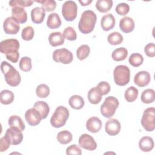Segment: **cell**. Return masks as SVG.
<instances>
[{"instance_id": "6da1fadb", "label": "cell", "mask_w": 155, "mask_h": 155, "mask_svg": "<svg viewBox=\"0 0 155 155\" xmlns=\"http://www.w3.org/2000/svg\"><path fill=\"white\" fill-rule=\"evenodd\" d=\"M97 16L93 11L91 10L84 11L81 15L78 24L79 31L83 34L91 33L94 28Z\"/></svg>"}, {"instance_id": "7a4b0ae2", "label": "cell", "mask_w": 155, "mask_h": 155, "mask_svg": "<svg viewBox=\"0 0 155 155\" xmlns=\"http://www.w3.org/2000/svg\"><path fill=\"white\" fill-rule=\"evenodd\" d=\"M1 69L4 76L5 82L12 87L18 86L21 81V75L11 64L6 61H2L1 64Z\"/></svg>"}, {"instance_id": "3957f363", "label": "cell", "mask_w": 155, "mask_h": 155, "mask_svg": "<svg viewBox=\"0 0 155 155\" xmlns=\"http://www.w3.org/2000/svg\"><path fill=\"white\" fill-rule=\"evenodd\" d=\"M68 117V110L64 106H59L50 119V124L54 128H60L66 124Z\"/></svg>"}, {"instance_id": "277c9868", "label": "cell", "mask_w": 155, "mask_h": 155, "mask_svg": "<svg viewBox=\"0 0 155 155\" xmlns=\"http://www.w3.org/2000/svg\"><path fill=\"white\" fill-rule=\"evenodd\" d=\"M113 78L116 84L119 86H124L128 84L130 80V70L124 65H119L115 67L113 71Z\"/></svg>"}, {"instance_id": "5b68a950", "label": "cell", "mask_w": 155, "mask_h": 155, "mask_svg": "<svg viewBox=\"0 0 155 155\" xmlns=\"http://www.w3.org/2000/svg\"><path fill=\"white\" fill-rule=\"evenodd\" d=\"M119 104V101L115 97L111 96L107 97L101 106V113L104 117L110 118L114 114Z\"/></svg>"}, {"instance_id": "8992f818", "label": "cell", "mask_w": 155, "mask_h": 155, "mask_svg": "<svg viewBox=\"0 0 155 155\" xmlns=\"http://www.w3.org/2000/svg\"><path fill=\"white\" fill-rule=\"evenodd\" d=\"M141 124L147 131H153L155 128V109L154 107L147 108L143 113Z\"/></svg>"}, {"instance_id": "52a82bcc", "label": "cell", "mask_w": 155, "mask_h": 155, "mask_svg": "<svg viewBox=\"0 0 155 155\" xmlns=\"http://www.w3.org/2000/svg\"><path fill=\"white\" fill-rule=\"evenodd\" d=\"M78 13V6L74 1H67L62 6V15L67 21H73Z\"/></svg>"}, {"instance_id": "ba28073f", "label": "cell", "mask_w": 155, "mask_h": 155, "mask_svg": "<svg viewBox=\"0 0 155 155\" xmlns=\"http://www.w3.org/2000/svg\"><path fill=\"white\" fill-rule=\"evenodd\" d=\"M53 59L56 62L64 64L71 63L73 59L72 53L65 48L55 50L53 53Z\"/></svg>"}, {"instance_id": "9c48e42d", "label": "cell", "mask_w": 155, "mask_h": 155, "mask_svg": "<svg viewBox=\"0 0 155 155\" xmlns=\"http://www.w3.org/2000/svg\"><path fill=\"white\" fill-rule=\"evenodd\" d=\"M25 119L30 126L38 125L42 119L41 113L35 108L27 110L25 113Z\"/></svg>"}, {"instance_id": "30bf717a", "label": "cell", "mask_w": 155, "mask_h": 155, "mask_svg": "<svg viewBox=\"0 0 155 155\" xmlns=\"http://www.w3.org/2000/svg\"><path fill=\"white\" fill-rule=\"evenodd\" d=\"M19 42L16 39H7L2 41L0 43V51L3 54L8 52L18 50L19 48Z\"/></svg>"}, {"instance_id": "8fae6325", "label": "cell", "mask_w": 155, "mask_h": 155, "mask_svg": "<svg viewBox=\"0 0 155 155\" xmlns=\"http://www.w3.org/2000/svg\"><path fill=\"white\" fill-rule=\"evenodd\" d=\"M79 145L84 149L93 151L97 148V143L94 138L88 134H83L79 138Z\"/></svg>"}, {"instance_id": "7c38bea8", "label": "cell", "mask_w": 155, "mask_h": 155, "mask_svg": "<svg viewBox=\"0 0 155 155\" xmlns=\"http://www.w3.org/2000/svg\"><path fill=\"white\" fill-rule=\"evenodd\" d=\"M5 134L8 136L11 141V144L13 145L21 143L23 139L22 131L16 127H10V128L7 130Z\"/></svg>"}, {"instance_id": "4fadbf2b", "label": "cell", "mask_w": 155, "mask_h": 155, "mask_svg": "<svg viewBox=\"0 0 155 155\" xmlns=\"http://www.w3.org/2000/svg\"><path fill=\"white\" fill-rule=\"evenodd\" d=\"M3 28L6 34L16 35L19 30L20 25L12 17H8L4 21Z\"/></svg>"}, {"instance_id": "5bb4252c", "label": "cell", "mask_w": 155, "mask_h": 155, "mask_svg": "<svg viewBox=\"0 0 155 155\" xmlns=\"http://www.w3.org/2000/svg\"><path fill=\"white\" fill-rule=\"evenodd\" d=\"M120 124L116 119H110L107 120L105 125V132L110 136L117 135L120 130Z\"/></svg>"}, {"instance_id": "9a60e30c", "label": "cell", "mask_w": 155, "mask_h": 155, "mask_svg": "<svg viewBox=\"0 0 155 155\" xmlns=\"http://www.w3.org/2000/svg\"><path fill=\"white\" fill-rule=\"evenodd\" d=\"M150 74L147 71H139L136 74L134 78V84L140 87L147 86L150 82Z\"/></svg>"}, {"instance_id": "2e32d148", "label": "cell", "mask_w": 155, "mask_h": 155, "mask_svg": "<svg viewBox=\"0 0 155 155\" xmlns=\"http://www.w3.org/2000/svg\"><path fill=\"white\" fill-rule=\"evenodd\" d=\"M12 18L19 24H24L27 21V14L23 7H14L12 9Z\"/></svg>"}, {"instance_id": "e0dca14e", "label": "cell", "mask_w": 155, "mask_h": 155, "mask_svg": "<svg viewBox=\"0 0 155 155\" xmlns=\"http://www.w3.org/2000/svg\"><path fill=\"white\" fill-rule=\"evenodd\" d=\"M102 121L97 117H90L86 122L87 130L93 133L98 132L102 128Z\"/></svg>"}, {"instance_id": "ac0fdd59", "label": "cell", "mask_w": 155, "mask_h": 155, "mask_svg": "<svg viewBox=\"0 0 155 155\" xmlns=\"http://www.w3.org/2000/svg\"><path fill=\"white\" fill-rule=\"evenodd\" d=\"M134 25L133 19L128 16L122 18L119 21V27L120 30L125 33H128L133 31Z\"/></svg>"}, {"instance_id": "d6986e66", "label": "cell", "mask_w": 155, "mask_h": 155, "mask_svg": "<svg viewBox=\"0 0 155 155\" xmlns=\"http://www.w3.org/2000/svg\"><path fill=\"white\" fill-rule=\"evenodd\" d=\"M116 20L111 13L102 16L101 21V25L104 31H109L113 28L115 25Z\"/></svg>"}, {"instance_id": "ffe728a7", "label": "cell", "mask_w": 155, "mask_h": 155, "mask_svg": "<svg viewBox=\"0 0 155 155\" xmlns=\"http://www.w3.org/2000/svg\"><path fill=\"white\" fill-rule=\"evenodd\" d=\"M45 16V12L42 8L36 7L33 8L31 11V21L35 24H41L43 22Z\"/></svg>"}, {"instance_id": "44dd1931", "label": "cell", "mask_w": 155, "mask_h": 155, "mask_svg": "<svg viewBox=\"0 0 155 155\" xmlns=\"http://www.w3.org/2000/svg\"><path fill=\"white\" fill-rule=\"evenodd\" d=\"M153 139L149 136H144L139 142V147L143 152H149L154 148Z\"/></svg>"}, {"instance_id": "7402d4cb", "label": "cell", "mask_w": 155, "mask_h": 155, "mask_svg": "<svg viewBox=\"0 0 155 155\" xmlns=\"http://www.w3.org/2000/svg\"><path fill=\"white\" fill-rule=\"evenodd\" d=\"M61 20L59 15L56 13H52L48 16L47 25L50 29H56L61 25Z\"/></svg>"}, {"instance_id": "603a6c76", "label": "cell", "mask_w": 155, "mask_h": 155, "mask_svg": "<svg viewBox=\"0 0 155 155\" xmlns=\"http://www.w3.org/2000/svg\"><path fill=\"white\" fill-rule=\"evenodd\" d=\"M64 37L59 31L51 33L48 37L50 44L53 47L61 45L64 43Z\"/></svg>"}, {"instance_id": "cb8c5ba5", "label": "cell", "mask_w": 155, "mask_h": 155, "mask_svg": "<svg viewBox=\"0 0 155 155\" xmlns=\"http://www.w3.org/2000/svg\"><path fill=\"white\" fill-rule=\"evenodd\" d=\"M33 107L39 111L42 119L47 118L50 112V108L47 103L44 101H37L34 104Z\"/></svg>"}, {"instance_id": "d4e9b609", "label": "cell", "mask_w": 155, "mask_h": 155, "mask_svg": "<svg viewBox=\"0 0 155 155\" xmlns=\"http://www.w3.org/2000/svg\"><path fill=\"white\" fill-rule=\"evenodd\" d=\"M68 103L72 108L75 110H80L84 107L85 102L82 97L79 95L75 94L70 97Z\"/></svg>"}, {"instance_id": "484cf974", "label": "cell", "mask_w": 155, "mask_h": 155, "mask_svg": "<svg viewBox=\"0 0 155 155\" xmlns=\"http://www.w3.org/2000/svg\"><path fill=\"white\" fill-rule=\"evenodd\" d=\"M113 2L112 0H97L96 2V8L102 13H106L112 8Z\"/></svg>"}, {"instance_id": "4316f807", "label": "cell", "mask_w": 155, "mask_h": 155, "mask_svg": "<svg viewBox=\"0 0 155 155\" xmlns=\"http://www.w3.org/2000/svg\"><path fill=\"white\" fill-rule=\"evenodd\" d=\"M128 56V50L124 47H119L115 49L112 54L111 57L115 61H122L125 60Z\"/></svg>"}, {"instance_id": "83f0119b", "label": "cell", "mask_w": 155, "mask_h": 155, "mask_svg": "<svg viewBox=\"0 0 155 155\" xmlns=\"http://www.w3.org/2000/svg\"><path fill=\"white\" fill-rule=\"evenodd\" d=\"M8 125L10 127L18 128L22 131L24 130L25 127V124L23 122L22 119L17 115L11 116L8 118Z\"/></svg>"}, {"instance_id": "f1b7e54d", "label": "cell", "mask_w": 155, "mask_h": 155, "mask_svg": "<svg viewBox=\"0 0 155 155\" xmlns=\"http://www.w3.org/2000/svg\"><path fill=\"white\" fill-rule=\"evenodd\" d=\"M102 97V96L96 87L91 88L88 93V99L89 102L92 104H99L101 102Z\"/></svg>"}, {"instance_id": "f546056e", "label": "cell", "mask_w": 155, "mask_h": 155, "mask_svg": "<svg viewBox=\"0 0 155 155\" xmlns=\"http://www.w3.org/2000/svg\"><path fill=\"white\" fill-rule=\"evenodd\" d=\"M141 101L145 104H150L155 100V92L153 89L148 88L143 91L140 97Z\"/></svg>"}, {"instance_id": "4dcf8cb0", "label": "cell", "mask_w": 155, "mask_h": 155, "mask_svg": "<svg viewBox=\"0 0 155 155\" xmlns=\"http://www.w3.org/2000/svg\"><path fill=\"white\" fill-rule=\"evenodd\" d=\"M14 100V94L8 90H4L1 92L0 101L2 104L8 105Z\"/></svg>"}, {"instance_id": "1f68e13d", "label": "cell", "mask_w": 155, "mask_h": 155, "mask_svg": "<svg viewBox=\"0 0 155 155\" xmlns=\"http://www.w3.org/2000/svg\"><path fill=\"white\" fill-rule=\"evenodd\" d=\"M56 138L58 141L60 143L65 145L70 143L71 141L73 139V136L71 133L68 130H63L60 131L57 134Z\"/></svg>"}, {"instance_id": "d6a6232c", "label": "cell", "mask_w": 155, "mask_h": 155, "mask_svg": "<svg viewBox=\"0 0 155 155\" xmlns=\"http://www.w3.org/2000/svg\"><path fill=\"white\" fill-rule=\"evenodd\" d=\"M138 96V90L134 86L128 88L124 93L125 100L128 102H134Z\"/></svg>"}, {"instance_id": "836d02e7", "label": "cell", "mask_w": 155, "mask_h": 155, "mask_svg": "<svg viewBox=\"0 0 155 155\" xmlns=\"http://www.w3.org/2000/svg\"><path fill=\"white\" fill-rule=\"evenodd\" d=\"M122 35L117 31H114L110 34L107 37V41L109 44L113 45H116L121 44L123 41Z\"/></svg>"}, {"instance_id": "e575fe53", "label": "cell", "mask_w": 155, "mask_h": 155, "mask_svg": "<svg viewBox=\"0 0 155 155\" xmlns=\"http://www.w3.org/2000/svg\"><path fill=\"white\" fill-rule=\"evenodd\" d=\"M143 61V58L142 54L138 53L131 54L128 59L130 64L134 67H138L142 65Z\"/></svg>"}, {"instance_id": "d590c367", "label": "cell", "mask_w": 155, "mask_h": 155, "mask_svg": "<svg viewBox=\"0 0 155 155\" xmlns=\"http://www.w3.org/2000/svg\"><path fill=\"white\" fill-rule=\"evenodd\" d=\"M90 52V48L88 45H82L76 50V56L78 58L81 60H84L86 59Z\"/></svg>"}, {"instance_id": "8d00e7d4", "label": "cell", "mask_w": 155, "mask_h": 155, "mask_svg": "<svg viewBox=\"0 0 155 155\" xmlns=\"http://www.w3.org/2000/svg\"><path fill=\"white\" fill-rule=\"evenodd\" d=\"M36 2L41 4L45 12H53L56 7V2L54 0H41L36 1Z\"/></svg>"}, {"instance_id": "74e56055", "label": "cell", "mask_w": 155, "mask_h": 155, "mask_svg": "<svg viewBox=\"0 0 155 155\" xmlns=\"http://www.w3.org/2000/svg\"><path fill=\"white\" fill-rule=\"evenodd\" d=\"M19 66L20 69L24 72H28L30 71L32 68L31 59L27 56L22 57L20 59Z\"/></svg>"}, {"instance_id": "f35d334b", "label": "cell", "mask_w": 155, "mask_h": 155, "mask_svg": "<svg viewBox=\"0 0 155 155\" xmlns=\"http://www.w3.org/2000/svg\"><path fill=\"white\" fill-rule=\"evenodd\" d=\"M50 88L48 85L44 84H39L36 89V95L41 98H45L50 94Z\"/></svg>"}, {"instance_id": "ab89813d", "label": "cell", "mask_w": 155, "mask_h": 155, "mask_svg": "<svg viewBox=\"0 0 155 155\" xmlns=\"http://www.w3.org/2000/svg\"><path fill=\"white\" fill-rule=\"evenodd\" d=\"M35 35V31L31 26H27L25 27L21 33L22 38L25 41H30L33 39Z\"/></svg>"}, {"instance_id": "60d3db41", "label": "cell", "mask_w": 155, "mask_h": 155, "mask_svg": "<svg viewBox=\"0 0 155 155\" xmlns=\"http://www.w3.org/2000/svg\"><path fill=\"white\" fill-rule=\"evenodd\" d=\"M33 1H27V0H12L9 1V5L12 8L14 7H27L31 6Z\"/></svg>"}, {"instance_id": "b9f144b4", "label": "cell", "mask_w": 155, "mask_h": 155, "mask_svg": "<svg viewBox=\"0 0 155 155\" xmlns=\"http://www.w3.org/2000/svg\"><path fill=\"white\" fill-rule=\"evenodd\" d=\"M64 38L69 41H75L77 38V35L74 28L70 26L66 27L62 34Z\"/></svg>"}, {"instance_id": "7bdbcfd3", "label": "cell", "mask_w": 155, "mask_h": 155, "mask_svg": "<svg viewBox=\"0 0 155 155\" xmlns=\"http://www.w3.org/2000/svg\"><path fill=\"white\" fill-rule=\"evenodd\" d=\"M96 88L102 96L107 94L110 91V85L107 82L105 81L100 82Z\"/></svg>"}, {"instance_id": "ee69618b", "label": "cell", "mask_w": 155, "mask_h": 155, "mask_svg": "<svg viewBox=\"0 0 155 155\" xmlns=\"http://www.w3.org/2000/svg\"><path fill=\"white\" fill-rule=\"evenodd\" d=\"M116 12L121 16L126 15L130 11V6L128 4L122 2L118 4L115 8Z\"/></svg>"}, {"instance_id": "f6af8a7d", "label": "cell", "mask_w": 155, "mask_h": 155, "mask_svg": "<svg viewBox=\"0 0 155 155\" xmlns=\"http://www.w3.org/2000/svg\"><path fill=\"white\" fill-rule=\"evenodd\" d=\"M11 141L7 135H4L0 139V151H6L10 146Z\"/></svg>"}, {"instance_id": "bcb514c9", "label": "cell", "mask_w": 155, "mask_h": 155, "mask_svg": "<svg viewBox=\"0 0 155 155\" xmlns=\"http://www.w3.org/2000/svg\"><path fill=\"white\" fill-rule=\"evenodd\" d=\"M155 47L154 44L151 42L145 45L144 48V51L146 55L150 58H153L155 56Z\"/></svg>"}, {"instance_id": "7dc6e473", "label": "cell", "mask_w": 155, "mask_h": 155, "mask_svg": "<svg viewBox=\"0 0 155 155\" xmlns=\"http://www.w3.org/2000/svg\"><path fill=\"white\" fill-rule=\"evenodd\" d=\"M66 154H67L81 155L82 154V151H81V148L78 145H76V144H73L67 148Z\"/></svg>"}, {"instance_id": "c3c4849f", "label": "cell", "mask_w": 155, "mask_h": 155, "mask_svg": "<svg viewBox=\"0 0 155 155\" xmlns=\"http://www.w3.org/2000/svg\"><path fill=\"white\" fill-rule=\"evenodd\" d=\"M5 56H6V58L8 61H10L13 63H16L18 62V61L19 59V53L18 52V50H15V51H12L7 53L5 54Z\"/></svg>"}, {"instance_id": "681fc988", "label": "cell", "mask_w": 155, "mask_h": 155, "mask_svg": "<svg viewBox=\"0 0 155 155\" xmlns=\"http://www.w3.org/2000/svg\"><path fill=\"white\" fill-rule=\"evenodd\" d=\"M93 1L92 0H82V1H79V2L81 3V4L82 6H86L89 5Z\"/></svg>"}]
</instances>
